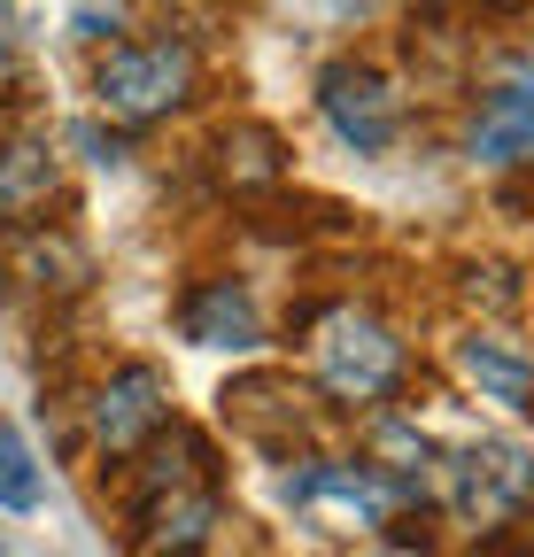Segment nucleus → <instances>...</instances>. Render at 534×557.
I'll return each mask as SVG.
<instances>
[{
  "instance_id": "9",
  "label": "nucleus",
  "mask_w": 534,
  "mask_h": 557,
  "mask_svg": "<svg viewBox=\"0 0 534 557\" xmlns=\"http://www.w3.org/2000/svg\"><path fill=\"white\" fill-rule=\"evenodd\" d=\"M178 333L194 348H256L263 341V310L240 278H202V287H186L178 302Z\"/></svg>"
},
{
  "instance_id": "13",
  "label": "nucleus",
  "mask_w": 534,
  "mask_h": 557,
  "mask_svg": "<svg viewBox=\"0 0 534 557\" xmlns=\"http://www.w3.org/2000/svg\"><path fill=\"white\" fill-rule=\"evenodd\" d=\"M39 496H47V487H39L32 449H24L9 426H0V511H39Z\"/></svg>"
},
{
  "instance_id": "12",
  "label": "nucleus",
  "mask_w": 534,
  "mask_h": 557,
  "mask_svg": "<svg viewBox=\"0 0 534 557\" xmlns=\"http://www.w3.org/2000/svg\"><path fill=\"white\" fill-rule=\"evenodd\" d=\"M218 178H225L233 194L280 186V178H287V139H280L272 124H256V116L225 124V132H218Z\"/></svg>"
},
{
  "instance_id": "5",
  "label": "nucleus",
  "mask_w": 534,
  "mask_h": 557,
  "mask_svg": "<svg viewBox=\"0 0 534 557\" xmlns=\"http://www.w3.org/2000/svg\"><path fill=\"white\" fill-rule=\"evenodd\" d=\"M318 109L333 124V139L357 156H387L395 139H403V94L380 62H333L318 78Z\"/></svg>"
},
{
  "instance_id": "4",
  "label": "nucleus",
  "mask_w": 534,
  "mask_h": 557,
  "mask_svg": "<svg viewBox=\"0 0 534 557\" xmlns=\"http://www.w3.org/2000/svg\"><path fill=\"white\" fill-rule=\"evenodd\" d=\"M434 472H442V487H449V511L473 519L481 534H496L511 511L534 504V457L511 449V442H473V449L442 457Z\"/></svg>"
},
{
  "instance_id": "2",
  "label": "nucleus",
  "mask_w": 534,
  "mask_h": 557,
  "mask_svg": "<svg viewBox=\"0 0 534 557\" xmlns=\"http://www.w3.org/2000/svg\"><path fill=\"white\" fill-rule=\"evenodd\" d=\"M94 101L101 116H116L124 132H148L163 116H178L194 101V47L186 39H116L94 62Z\"/></svg>"
},
{
  "instance_id": "1",
  "label": "nucleus",
  "mask_w": 534,
  "mask_h": 557,
  "mask_svg": "<svg viewBox=\"0 0 534 557\" xmlns=\"http://www.w3.org/2000/svg\"><path fill=\"white\" fill-rule=\"evenodd\" d=\"M310 372L333 403H349V410H380L395 387L411 380V348L395 341L387 318H372L364 302H341V310H325L318 333H310Z\"/></svg>"
},
{
  "instance_id": "10",
  "label": "nucleus",
  "mask_w": 534,
  "mask_h": 557,
  "mask_svg": "<svg viewBox=\"0 0 534 557\" xmlns=\"http://www.w3.org/2000/svg\"><path fill=\"white\" fill-rule=\"evenodd\" d=\"M464 156H473V163H488V171L534 163V78H511V86H496V94L473 109Z\"/></svg>"
},
{
  "instance_id": "11",
  "label": "nucleus",
  "mask_w": 534,
  "mask_h": 557,
  "mask_svg": "<svg viewBox=\"0 0 534 557\" xmlns=\"http://www.w3.org/2000/svg\"><path fill=\"white\" fill-rule=\"evenodd\" d=\"M457 372L481 387V403H504V410H519V418H534V357L511 341V333H464L457 341Z\"/></svg>"
},
{
  "instance_id": "7",
  "label": "nucleus",
  "mask_w": 534,
  "mask_h": 557,
  "mask_svg": "<svg viewBox=\"0 0 534 557\" xmlns=\"http://www.w3.org/2000/svg\"><path fill=\"white\" fill-rule=\"evenodd\" d=\"M225 519L218 487H178V496H156L132 511V557H202L210 534Z\"/></svg>"
},
{
  "instance_id": "15",
  "label": "nucleus",
  "mask_w": 534,
  "mask_h": 557,
  "mask_svg": "<svg viewBox=\"0 0 534 557\" xmlns=\"http://www.w3.org/2000/svg\"><path fill=\"white\" fill-rule=\"evenodd\" d=\"M372 557H426V549H411V542H387V549H372Z\"/></svg>"
},
{
  "instance_id": "8",
  "label": "nucleus",
  "mask_w": 534,
  "mask_h": 557,
  "mask_svg": "<svg viewBox=\"0 0 534 557\" xmlns=\"http://www.w3.org/2000/svg\"><path fill=\"white\" fill-rule=\"evenodd\" d=\"M54 194H62L54 148L39 132H9V139H0V233H32Z\"/></svg>"
},
{
  "instance_id": "6",
  "label": "nucleus",
  "mask_w": 534,
  "mask_h": 557,
  "mask_svg": "<svg viewBox=\"0 0 534 557\" xmlns=\"http://www.w3.org/2000/svg\"><path fill=\"white\" fill-rule=\"evenodd\" d=\"M287 504H295L310 527H325V534H372V527H387V511H395V487H387L372 465L310 457V465L287 480Z\"/></svg>"
},
{
  "instance_id": "3",
  "label": "nucleus",
  "mask_w": 534,
  "mask_h": 557,
  "mask_svg": "<svg viewBox=\"0 0 534 557\" xmlns=\"http://www.w3.org/2000/svg\"><path fill=\"white\" fill-rule=\"evenodd\" d=\"M171 426V380L148 364V357H132V364H109L86 395V434L109 465L124 457H140L156 434Z\"/></svg>"
},
{
  "instance_id": "14",
  "label": "nucleus",
  "mask_w": 534,
  "mask_h": 557,
  "mask_svg": "<svg viewBox=\"0 0 534 557\" xmlns=\"http://www.w3.org/2000/svg\"><path fill=\"white\" fill-rule=\"evenodd\" d=\"M464 302H473V310H519V278H511V263H464Z\"/></svg>"
}]
</instances>
